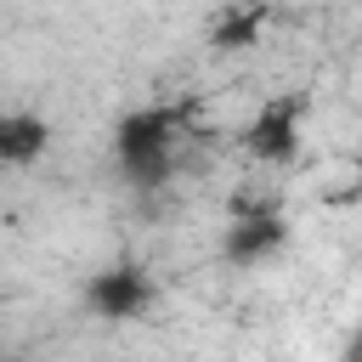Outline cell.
Returning <instances> with one entry per match:
<instances>
[{"label":"cell","instance_id":"obj_2","mask_svg":"<svg viewBox=\"0 0 362 362\" xmlns=\"http://www.w3.org/2000/svg\"><path fill=\"white\" fill-rule=\"evenodd\" d=\"M283 243H288V215H283L272 198H260V204L243 198V204L232 209L226 232H221V260H226V266H260V260H272Z\"/></svg>","mask_w":362,"mask_h":362},{"label":"cell","instance_id":"obj_3","mask_svg":"<svg viewBox=\"0 0 362 362\" xmlns=\"http://www.w3.org/2000/svg\"><path fill=\"white\" fill-rule=\"evenodd\" d=\"M153 300H158V283L141 260H113L85 283V305L102 322H136V317L153 311Z\"/></svg>","mask_w":362,"mask_h":362},{"label":"cell","instance_id":"obj_8","mask_svg":"<svg viewBox=\"0 0 362 362\" xmlns=\"http://www.w3.org/2000/svg\"><path fill=\"white\" fill-rule=\"evenodd\" d=\"M356 192H362V158H356Z\"/></svg>","mask_w":362,"mask_h":362},{"label":"cell","instance_id":"obj_5","mask_svg":"<svg viewBox=\"0 0 362 362\" xmlns=\"http://www.w3.org/2000/svg\"><path fill=\"white\" fill-rule=\"evenodd\" d=\"M260 28H266V0H226V11L209 28V45L215 51H243V45L260 40Z\"/></svg>","mask_w":362,"mask_h":362},{"label":"cell","instance_id":"obj_4","mask_svg":"<svg viewBox=\"0 0 362 362\" xmlns=\"http://www.w3.org/2000/svg\"><path fill=\"white\" fill-rule=\"evenodd\" d=\"M300 119H305V102L300 96H272L249 130H243V147L260 158V164H288L300 153Z\"/></svg>","mask_w":362,"mask_h":362},{"label":"cell","instance_id":"obj_6","mask_svg":"<svg viewBox=\"0 0 362 362\" xmlns=\"http://www.w3.org/2000/svg\"><path fill=\"white\" fill-rule=\"evenodd\" d=\"M45 119L40 113H6L0 119V158L11 164V170H23V164H34L40 153H45Z\"/></svg>","mask_w":362,"mask_h":362},{"label":"cell","instance_id":"obj_1","mask_svg":"<svg viewBox=\"0 0 362 362\" xmlns=\"http://www.w3.org/2000/svg\"><path fill=\"white\" fill-rule=\"evenodd\" d=\"M175 136H181V113L175 107H136L113 124V158L124 187L136 192H158L175 175Z\"/></svg>","mask_w":362,"mask_h":362},{"label":"cell","instance_id":"obj_7","mask_svg":"<svg viewBox=\"0 0 362 362\" xmlns=\"http://www.w3.org/2000/svg\"><path fill=\"white\" fill-rule=\"evenodd\" d=\"M339 362H362V328L345 339V356H339Z\"/></svg>","mask_w":362,"mask_h":362}]
</instances>
